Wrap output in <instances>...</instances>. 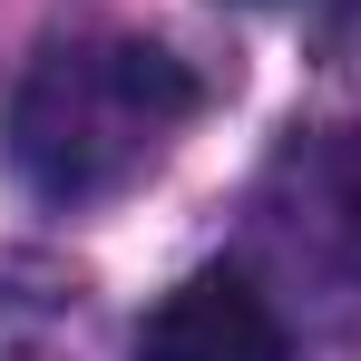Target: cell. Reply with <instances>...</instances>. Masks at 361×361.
<instances>
[{
    "mask_svg": "<svg viewBox=\"0 0 361 361\" xmlns=\"http://www.w3.org/2000/svg\"><path fill=\"white\" fill-rule=\"evenodd\" d=\"M195 108H205V88L176 49L127 39V30H78V39H49L20 68L0 147H10V176L30 195L98 205V195L147 176Z\"/></svg>",
    "mask_w": 361,
    "mask_h": 361,
    "instance_id": "obj_1",
    "label": "cell"
},
{
    "mask_svg": "<svg viewBox=\"0 0 361 361\" xmlns=\"http://www.w3.org/2000/svg\"><path fill=\"white\" fill-rule=\"evenodd\" d=\"M322 225L342 244V264L361 274V137H342V147L322 157Z\"/></svg>",
    "mask_w": 361,
    "mask_h": 361,
    "instance_id": "obj_3",
    "label": "cell"
},
{
    "mask_svg": "<svg viewBox=\"0 0 361 361\" xmlns=\"http://www.w3.org/2000/svg\"><path fill=\"white\" fill-rule=\"evenodd\" d=\"M127 361H293V342H283V312L244 274L205 264V274H185L176 293L137 322Z\"/></svg>",
    "mask_w": 361,
    "mask_h": 361,
    "instance_id": "obj_2",
    "label": "cell"
}]
</instances>
